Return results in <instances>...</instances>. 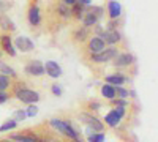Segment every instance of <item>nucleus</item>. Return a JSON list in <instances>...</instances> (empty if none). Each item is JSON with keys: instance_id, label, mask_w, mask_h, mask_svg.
<instances>
[{"instance_id": "obj_1", "label": "nucleus", "mask_w": 158, "mask_h": 142, "mask_svg": "<svg viewBox=\"0 0 158 142\" xmlns=\"http://www.w3.org/2000/svg\"><path fill=\"white\" fill-rule=\"evenodd\" d=\"M51 126H54L59 133L65 134L67 137H70V139H73V140H74V139H79V133H77V130H74V128L71 126V123L67 122V120L52 119V120H51Z\"/></svg>"}, {"instance_id": "obj_11", "label": "nucleus", "mask_w": 158, "mask_h": 142, "mask_svg": "<svg viewBox=\"0 0 158 142\" xmlns=\"http://www.w3.org/2000/svg\"><path fill=\"white\" fill-rule=\"evenodd\" d=\"M29 22L32 25H40L41 24V11L38 5H32L29 8Z\"/></svg>"}, {"instance_id": "obj_31", "label": "nucleus", "mask_w": 158, "mask_h": 142, "mask_svg": "<svg viewBox=\"0 0 158 142\" xmlns=\"http://www.w3.org/2000/svg\"><path fill=\"white\" fill-rule=\"evenodd\" d=\"M112 103H114V106H117V108H127V99H122V98H114L112 99Z\"/></svg>"}, {"instance_id": "obj_21", "label": "nucleus", "mask_w": 158, "mask_h": 142, "mask_svg": "<svg viewBox=\"0 0 158 142\" xmlns=\"http://www.w3.org/2000/svg\"><path fill=\"white\" fill-rule=\"evenodd\" d=\"M74 40L76 41H84L85 38L89 36V30H87V27H81V29H77V30H74Z\"/></svg>"}, {"instance_id": "obj_34", "label": "nucleus", "mask_w": 158, "mask_h": 142, "mask_svg": "<svg viewBox=\"0 0 158 142\" xmlns=\"http://www.w3.org/2000/svg\"><path fill=\"white\" fill-rule=\"evenodd\" d=\"M89 109H94V111L100 109V103H97V101H94V103H90V104H89Z\"/></svg>"}, {"instance_id": "obj_38", "label": "nucleus", "mask_w": 158, "mask_h": 142, "mask_svg": "<svg viewBox=\"0 0 158 142\" xmlns=\"http://www.w3.org/2000/svg\"><path fill=\"white\" fill-rule=\"evenodd\" d=\"M74 142H82V140H79V139H74Z\"/></svg>"}, {"instance_id": "obj_6", "label": "nucleus", "mask_w": 158, "mask_h": 142, "mask_svg": "<svg viewBox=\"0 0 158 142\" xmlns=\"http://www.w3.org/2000/svg\"><path fill=\"white\" fill-rule=\"evenodd\" d=\"M25 73L30 76H43L44 74V65L40 60H32L30 63L25 65Z\"/></svg>"}, {"instance_id": "obj_30", "label": "nucleus", "mask_w": 158, "mask_h": 142, "mask_svg": "<svg viewBox=\"0 0 158 142\" xmlns=\"http://www.w3.org/2000/svg\"><path fill=\"white\" fill-rule=\"evenodd\" d=\"M27 115H25V111L24 109H21V111H16L15 114H13V120H16V122H21V120H24Z\"/></svg>"}, {"instance_id": "obj_4", "label": "nucleus", "mask_w": 158, "mask_h": 142, "mask_svg": "<svg viewBox=\"0 0 158 142\" xmlns=\"http://www.w3.org/2000/svg\"><path fill=\"white\" fill-rule=\"evenodd\" d=\"M81 120L90 128V130H94L97 133H101L104 130V125L103 122H100L97 117H94V115H89V114H81Z\"/></svg>"}, {"instance_id": "obj_19", "label": "nucleus", "mask_w": 158, "mask_h": 142, "mask_svg": "<svg viewBox=\"0 0 158 142\" xmlns=\"http://www.w3.org/2000/svg\"><path fill=\"white\" fill-rule=\"evenodd\" d=\"M101 95L108 99H114L115 98V87L114 85H109V84H104L101 87Z\"/></svg>"}, {"instance_id": "obj_26", "label": "nucleus", "mask_w": 158, "mask_h": 142, "mask_svg": "<svg viewBox=\"0 0 158 142\" xmlns=\"http://www.w3.org/2000/svg\"><path fill=\"white\" fill-rule=\"evenodd\" d=\"M16 126H18V122L16 120H8L6 123H3L2 126H0V131L5 133V131H10V130H15Z\"/></svg>"}, {"instance_id": "obj_35", "label": "nucleus", "mask_w": 158, "mask_h": 142, "mask_svg": "<svg viewBox=\"0 0 158 142\" xmlns=\"http://www.w3.org/2000/svg\"><path fill=\"white\" fill-rule=\"evenodd\" d=\"M8 6H10V3H5V2H0V13H3V11H6V10H8Z\"/></svg>"}, {"instance_id": "obj_18", "label": "nucleus", "mask_w": 158, "mask_h": 142, "mask_svg": "<svg viewBox=\"0 0 158 142\" xmlns=\"http://www.w3.org/2000/svg\"><path fill=\"white\" fill-rule=\"evenodd\" d=\"M0 29L8 32V30H15V24H13V21L5 16V14H0Z\"/></svg>"}, {"instance_id": "obj_23", "label": "nucleus", "mask_w": 158, "mask_h": 142, "mask_svg": "<svg viewBox=\"0 0 158 142\" xmlns=\"http://www.w3.org/2000/svg\"><path fill=\"white\" fill-rule=\"evenodd\" d=\"M0 74H5V76H13V77H15V76H16V71L13 70L10 65H6V63L0 62Z\"/></svg>"}, {"instance_id": "obj_37", "label": "nucleus", "mask_w": 158, "mask_h": 142, "mask_svg": "<svg viewBox=\"0 0 158 142\" xmlns=\"http://www.w3.org/2000/svg\"><path fill=\"white\" fill-rule=\"evenodd\" d=\"M62 2H63L65 5H68V6H70V5H74L77 0H62Z\"/></svg>"}, {"instance_id": "obj_8", "label": "nucleus", "mask_w": 158, "mask_h": 142, "mask_svg": "<svg viewBox=\"0 0 158 142\" xmlns=\"http://www.w3.org/2000/svg\"><path fill=\"white\" fill-rule=\"evenodd\" d=\"M101 38H103V41L106 43V44H115L122 40V36L120 33H118L117 29H112V30H104L101 33Z\"/></svg>"}, {"instance_id": "obj_33", "label": "nucleus", "mask_w": 158, "mask_h": 142, "mask_svg": "<svg viewBox=\"0 0 158 142\" xmlns=\"http://www.w3.org/2000/svg\"><path fill=\"white\" fill-rule=\"evenodd\" d=\"M8 98H10V96H8L5 92H0V104H3L5 101H8Z\"/></svg>"}, {"instance_id": "obj_28", "label": "nucleus", "mask_w": 158, "mask_h": 142, "mask_svg": "<svg viewBox=\"0 0 158 142\" xmlns=\"http://www.w3.org/2000/svg\"><path fill=\"white\" fill-rule=\"evenodd\" d=\"M8 87H10V79H8V76L0 74V92H5Z\"/></svg>"}, {"instance_id": "obj_22", "label": "nucleus", "mask_w": 158, "mask_h": 142, "mask_svg": "<svg viewBox=\"0 0 158 142\" xmlns=\"http://www.w3.org/2000/svg\"><path fill=\"white\" fill-rule=\"evenodd\" d=\"M94 130H87V136H89V142H104V134H103V131L101 133H98V134H94L92 133Z\"/></svg>"}, {"instance_id": "obj_20", "label": "nucleus", "mask_w": 158, "mask_h": 142, "mask_svg": "<svg viewBox=\"0 0 158 142\" xmlns=\"http://www.w3.org/2000/svg\"><path fill=\"white\" fill-rule=\"evenodd\" d=\"M71 10V14L73 16H76L77 19H82V16H84V13H85V6L84 5H81V3H74L73 5V8H70Z\"/></svg>"}, {"instance_id": "obj_17", "label": "nucleus", "mask_w": 158, "mask_h": 142, "mask_svg": "<svg viewBox=\"0 0 158 142\" xmlns=\"http://www.w3.org/2000/svg\"><path fill=\"white\" fill-rule=\"evenodd\" d=\"M82 22H84V27H92V25H97L98 18L90 11H85L84 16H82Z\"/></svg>"}, {"instance_id": "obj_14", "label": "nucleus", "mask_w": 158, "mask_h": 142, "mask_svg": "<svg viewBox=\"0 0 158 142\" xmlns=\"http://www.w3.org/2000/svg\"><path fill=\"white\" fill-rule=\"evenodd\" d=\"M11 140H16V142H41V139H38L35 134H13Z\"/></svg>"}, {"instance_id": "obj_3", "label": "nucleus", "mask_w": 158, "mask_h": 142, "mask_svg": "<svg viewBox=\"0 0 158 142\" xmlns=\"http://www.w3.org/2000/svg\"><path fill=\"white\" fill-rule=\"evenodd\" d=\"M117 49L115 47H111V49H103L101 52L98 54H92L90 55V60L94 62V63H106L109 60H114L117 57Z\"/></svg>"}, {"instance_id": "obj_10", "label": "nucleus", "mask_w": 158, "mask_h": 142, "mask_svg": "<svg viewBox=\"0 0 158 142\" xmlns=\"http://www.w3.org/2000/svg\"><path fill=\"white\" fill-rule=\"evenodd\" d=\"M135 55L133 54H117L114 59V65L115 67H128L131 63H135Z\"/></svg>"}, {"instance_id": "obj_15", "label": "nucleus", "mask_w": 158, "mask_h": 142, "mask_svg": "<svg viewBox=\"0 0 158 142\" xmlns=\"http://www.w3.org/2000/svg\"><path fill=\"white\" fill-rule=\"evenodd\" d=\"M120 120H122V117H120V115H118L114 109H112L111 112H108L106 117H104V122H106L109 126H117L118 123H120Z\"/></svg>"}, {"instance_id": "obj_32", "label": "nucleus", "mask_w": 158, "mask_h": 142, "mask_svg": "<svg viewBox=\"0 0 158 142\" xmlns=\"http://www.w3.org/2000/svg\"><path fill=\"white\" fill-rule=\"evenodd\" d=\"M52 93H54L56 96H60V95H62V88H60L57 84H56V85H52Z\"/></svg>"}, {"instance_id": "obj_16", "label": "nucleus", "mask_w": 158, "mask_h": 142, "mask_svg": "<svg viewBox=\"0 0 158 142\" xmlns=\"http://www.w3.org/2000/svg\"><path fill=\"white\" fill-rule=\"evenodd\" d=\"M125 81H127V77L122 76V74H112V76H108L106 77V82L109 85H114V87H118V85L125 84Z\"/></svg>"}, {"instance_id": "obj_13", "label": "nucleus", "mask_w": 158, "mask_h": 142, "mask_svg": "<svg viewBox=\"0 0 158 142\" xmlns=\"http://www.w3.org/2000/svg\"><path fill=\"white\" fill-rule=\"evenodd\" d=\"M0 41H2V47H3V51L8 55H11V57L16 55V49H15V46H13V41H11L10 36L3 35L2 38H0Z\"/></svg>"}, {"instance_id": "obj_7", "label": "nucleus", "mask_w": 158, "mask_h": 142, "mask_svg": "<svg viewBox=\"0 0 158 142\" xmlns=\"http://www.w3.org/2000/svg\"><path fill=\"white\" fill-rule=\"evenodd\" d=\"M44 73H48L51 77H54V79H57V77L62 76V68L57 62L54 60H48L44 63Z\"/></svg>"}, {"instance_id": "obj_2", "label": "nucleus", "mask_w": 158, "mask_h": 142, "mask_svg": "<svg viewBox=\"0 0 158 142\" xmlns=\"http://www.w3.org/2000/svg\"><path fill=\"white\" fill-rule=\"evenodd\" d=\"M16 98L19 101L25 103V104H33V103H36L40 99V93L35 92V90H30L27 87H24V88L16 90Z\"/></svg>"}, {"instance_id": "obj_24", "label": "nucleus", "mask_w": 158, "mask_h": 142, "mask_svg": "<svg viewBox=\"0 0 158 142\" xmlns=\"http://www.w3.org/2000/svg\"><path fill=\"white\" fill-rule=\"evenodd\" d=\"M57 11H59V14H60L62 18H70V16H71V10H70V6H68V5H65V3H60V5L57 6Z\"/></svg>"}, {"instance_id": "obj_29", "label": "nucleus", "mask_w": 158, "mask_h": 142, "mask_svg": "<svg viewBox=\"0 0 158 142\" xmlns=\"http://www.w3.org/2000/svg\"><path fill=\"white\" fill-rule=\"evenodd\" d=\"M24 111H25V115H27V117H35V115H38V108L33 106V104H30L27 109H24Z\"/></svg>"}, {"instance_id": "obj_9", "label": "nucleus", "mask_w": 158, "mask_h": 142, "mask_svg": "<svg viewBox=\"0 0 158 142\" xmlns=\"http://www.w3.org/2000/svg\"><path fill=\"white\" fill-rule=\"evenodd\" d=\"M104 46H106V43L103 41L101 36H94L92 40L89 41V51L92 54H98L101 52V51L104 49Z\"/></svg>"}, {"instance_id": "obj_5", "label": "nucleus", "mask_w": 158, "mask_h": 142, "mask_svg": "<svg viewBox=\"0 0 158 142\" xmlns=\"http://www.w3.org/2000/svg\"><path fill=\"white\" fill-rule=\"evenodd\" d=\"M33 41L27 36H18L15 40V49H19L21 52H30L33 51Z\"/></svg>"}, {"instance_id": "obj_25", "label": "nucleus", "mask_w": 158, "mask_h": 142, "mask_svg": "<svg viewBox=\"0 0 158 142\" xmlns=\"http://www.w3.org/2000/svg\"><path fill=\"white\" fill-rule=\"evenodd\" d=\"M122 98V99H127L128 96H130V92L127 88H123L122 85H118V87H115V98Z\"/></svg>"}, {"instance_id": "obj_36", "label": "nucleus", "mask_w": 158, "mask_h": 142, "mask_svg": "<svg viewBox=\"0 0 158 142\" xmlns=\"http://www.w3.org/2000/svg\"><path fill=\"white\" fill-rule=\"evenodd\" d=\"M77 3H81L84 6H89V5H92V0H77Z\"/></svg>"}, {"instance_id": "obj_12", "label": "nucleus", "mask_w": 158, "mask_h": 142, "mask_svg": "<svg viewBox=\"0 0 158 142\" xmlns=\"http://www.w3.org/2000/svg\"><path fill=\"white\" fill-rule=\"evenodd\" d=\"M108 13H109V18L114 21V19H118L122 14V6L118 2H115V0H111V2L108 3Z\"/></svg>"}, {"instance_id": "obj_27", "label": "nucleus", "mask_w": 158, "mask_h": 142, "mask_svg": "<svg viewBox=\"0 0 158 142\" xmlns=\"http://www.w3.org/2000/svg\"><path fill=\"white\" fill-rule=\"evenodd\" d=\"M85 11H90V13H94V14L98 18V19H101L103 18V8L101 6H92V5H89L87 8H85Z\"/></svg>"}]
</instances>
